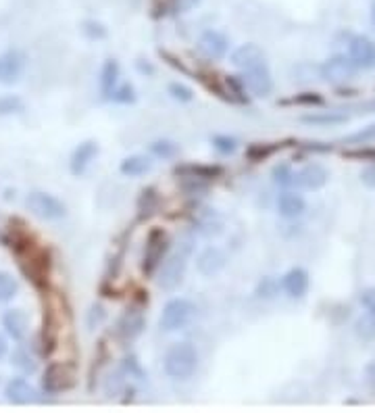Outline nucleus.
<instances>
[{"label":"nucleus","mask_w":375,"mask_h":413,"mask_svg":"<svg viewBox=\"0 0 375 413\" xmlns=\"http://www.w3.org/2000/svg\"><path fill=\"white\" fill-rule=\"evenodd\" d=\"M292 171H294V169L288 165V163L275 165L273 167V171H271L273 184L279 186V188H290V184H292Z\"/></svg>","instance_id":"36"},{"label":"nucleus","mask_w":375,"mask_h":413,"mask_svg":"<svg viewBox=\"0 0 375 413\" xmlns=\"http://www.w3.org/2000/svg\"><path fill=\"white\" fill-rule=\"evenodd\" d=\"M98 153H101V146H98L96 140H83V142H80V144L76 146V151L71 153L69 171H71L76 178H81V175L90 169L92 161L98 157Z\"/></svg>","instance_id":"15"},{"label":"nucleus","mask_w":375,"mask_h":413,"mask_svg":"<svg viewBox=\"0 0 375 413\" xmlns=\"http://www.w3.org/2000/svg\"><path fill=\"white\" fill-rule=\"evenodd\" d=\"M371 24H374V28H375V0L371 2Z\"/></svg>","instance_id":"48"},{"label":"nucleus","mask_w":375,"mask_h":413,"mask_svg":"<svg viewBox=\"0 0 375 413\" xmlns=\"http://www.w3.org/2000/svg\"><path fill=\"white\" fill-rule=\"evenodd\" d=\"M367 157H375V151H369V153H365Z\"/></svg>","instance_id":"49"},{"label":"nucleus","mask_w":375,"mask_h":413,"mask_svg":"<svg viewBox=\"0 0 375 413\" xmlns=\"http://www.w3.org/2000/svg\"><path fill=\"white\" fill-rule=\"evenodd\" d=\"M374 67H375V63H374Z\"/></svg>","instance_id":"50"},{"label":"nucleus","mask_w":375,"mask_h":413,"mask_svg":"<svg viewBox=\"0 0 375 413\" xmlns=\"http://www.w3.org/2000/svg\"><path fill=\"white\" fill-rule=\"evenodd\" d=\"M155 167V161L148 157V155H130L125 157L121 163H119V171L125 175V178H142L146 173H150Z\"/></svg>","instance_id":"23"},{"label":"nucleus","mask_w":375,"mask_h":413,"mask_svg":"<svg viewBox=\"0 0 375 413\" xmlns=\"http://www.w3.org/2000/svg\"><path fill=\"white\" fill-rule=\"evenodd\" d=\"M198 46V53L209 58V61H219L227 55V49H230V40L225 34H221L219 29H205L196 42Z\"/></svg>","instance_id":"12"},{"label":"nucleus","mask_w":375,"mask_h":413,"mask_svg":"<svg viewBox=\"0 0 375 413\" xmlns=\"http://www.w3.org/2000/svg\"><path fill=\"white\" fill-rule=\"evenodd\" d=\"M167 253H169V236L161 228H153L146 236V247H144V255H142V274H157Z\"/></svg>","instance_id":"5"},{"label":"nucleus","mask_w":375,"mask_h":413,"mask_svg":"<svg viewBox=\"0 0 375 413\" xmlns=\"http://www.w3.org/2000/svg\"><path fill=\"white\" fill-rule=\"evenodd\" d=\"M359 113H375V101L361 105V107H359Z\"/></svg>","instance_id":"47"},{"label":"nucleus","mask_w":375,"mask_h":413,"mask_svg":"<svg viewBox=\"0 0 375 413\" xmlns=\"http://www.w3.org/2000/svg\"><path fill=\"white\" fill-rule=\"evenodd\" d=\"M175 175H182V178H198V180H217L223 175V167L219 165H194V163H186V165H178L175 169Z\"/></svg>","instance_id":"26"},{"label":"nucleus","mask_w":375,"mask_h":413,"mask_svg":"<svg viewBox=\"0 0 375 413\" xmlns=\"http://www.w3.org/2000/svg\"><path fill=\"white\" fill-rule=\"evenodd\" d=\"M277 211H279V215L284 220H298L307 211V200H304L302 194L286 188L284 193L277 196Z\"/></svg>","instance_id":"20"},{"label":"nucleus","mask_w":375,"mask_h":413,"mask_svg":"<svg viewBox=\"0 0 375 413\" xmlns=\"http://www.w3.org/2000/svg\"><path fill=\"white\" fill-rule=\"evenodd\" d=\"M146 328V317L140 307H130L117 322V338L121 345H132Z\"/></svg>","instance_id":"11"},{"label":"nucleus","mask_w":375,"mask_h":413,"mask_svg":"<svg viewBox=\"0 0 375 413\" xmlns=\"http://www.w3.org/2000/svg\"><path fill=\"white\" fill-rule=\"evenodd\" d=\"M107 101L115 103V105H134L135 101H138L134 83H130V82L117 83V88L111 92V96H108Z\"/></svg>","instance_id":"29"},{"label":"nucleus","mask_w":375,"mask_h":413,"mask_svg":"<svg viewBox=\"0 0 375 413\" xmlns=\"http://www.w3.org/2000/svg\"><path fill=\"white\" fill-rule=\"evenodd\" d=\"M2 328L9 338L21 342L27 336V315L21 309H6L2 313Z\"/></svg>","instance_id":"21"},{"label":"nucleus","mask_w":375,"mask_h":413,"mask_svg":"<svg viewBox=\"0 0 375 413\" xmlns=\"http://www.w3.org/2000/svg\"><path fill=\"white\" fill-rule=\"evenodd\" d=\"M230 61H232L234 67H238L240 71H244V69H250V67H255V65L267 63V55H265V51H263L259 44L246 42V44H242V46H238V49L232 53Z\"/></svg>","instance_id":"19"},{"label":"nucleus","mask_w":375,"mask_h":413,"mask_svg":"<svg viewBox=\"0 0 375 413\" xmlns=\"http://www.w3.org/2000/svg\"><path fill=\"white\" fill-rule=\"evenodd\" d=\"M349 58L356 69H369L375 63V42L371 38L356 34L349 40Z\"/></svg>","instance_id":"13"},{"label":"nucleus","mask_w":375,"mask_h":413,"mask_svg":"<svg viewBox=\"0 0 375 413\" xmlns=\"http://www.w3.org/2000/svg\"><path fill=\"white\" fill-rule=\"evenodd\" d=\"M2 243L17 257V265L21 274L26 275L27 282H31L34 288L44 290L51 277V257H48V250L40 247L34 240V236L27 232L26 223L21 220L9 221Z\"/></svg>","instance_id":"1"},{"label":"nucleus","mask_w":375,"mask_h":413,"mask_svg":"<svg viewBox=\"0 0 375 413\" xmlns=\"http://www.w3.org/2000/svg\"><path fill=\"white\" fill-rule=\"evenodd\" d=\"M6 353H9V340H6V336L0 332V359L6 357Z\"/></svg>","instance_id":"46"},{"label":"nucleus","mask_w":375,"mask_h":413,"mask_svg":"<svg viewBox=\"0 0 375 413\" xmlns=\"http://www.w3.org/2000/svg\"><path fill=\"white\" fill-rule=\"evenodd\" d=\"M198 313V307L192 303L190 299H171L169 303L163 307L159 326L163 332H180L194 322Z\"/></svg>","instance_id":"4"},{"label":"nucleus","mask_w":375,"mask_h":413,"mask_svg":"<svg viewBox=\"0 0 375 413\" xmlns=\"http://www.w3.org/2000/svg\"><path fill=\"white\" fill-rule=\"evenodd\" d=\"M200 4V0H173V13H190L192 9H196Z\"/></svg>","instance_id":"43"},{"label":"nucleus","mask_w":375,"mask_h":413,"mask_svg":"<svg viewBox=\"0 0 375 413\" xmlns=\"http://www.w3.org/2000/svg\"><path fill=\"white\" fill-rule=\"evenodd\" d=\"M107 320V311L103 305H92L90 311H88V317H86V324H88V330H96L105 324Z\"/></svg>","instance_id":"39"},{"label":"nucleus","mask_w":375,"mask_h":413,"mask_svg":"<svg viewBox=\"0 0 375 413\" xmlns=\"http://www.w3.org/2000/svg\"><path fill=\"white\" fill-rule=\"evenodd\" d=\"M342 142L344 144H352V146H363V144L375 142V121L369 123V126H365V128H361V130H356V132H352L349 136H344Z\"/></svg>","instance_id":"33"},{"label":"nucleus","mask_w":375,"mask_h":413,"mask_svg":"<svg viewBox=\"0 0 375 413\" xmlns=\"http://www.w3.org/2000/svg\"><path fill=\"white\" fill-rule=\"evenodd\" d=\"M192 253H194V238L186 234L169 255H165L163 263L157 270V286L161 290L173 292L182 286Z\"/></svg>","instance_id":"2"},{"label":"nucleus","mask_w":375,"mask_h":413,"mask_svg":"<svg viewBox=\"0 0 375 413\" xmlns=\"http://www.w3.org/2000/svg\"><path fill=\"white\" fill-rule=\"evenodd\" d=\"M361 182H363L367 188H374L375 190V165L365 167V169L361 171Z\"/></svg>","instance_id":"45"},{"label":"nucleus","mask_w":375,"mask_h":413,"mask_svg":"<svg viewBox=\"0 0 375 413\" xmlns=\"http://www.w3.org/2000/svg\"><path fill=\"white\" fill-rule=\"evenodd\" d=\"M273 151H275V146H271V144H252V146L248 148V159H250L252 163L263 161Z\"/></svg>","instance_id":"40"},{"label":"nucleus","mask_w":375,"mask_h":413,"mask_svg":"<svg viewBox=\"0 0 375 413\" xmlns=\"http://www.w3.org/2000/svg\"><path fill=\"white\" fill-rule=\"evenodd\" d=\"M73 384H76V369L69 363L54 361L46 367V372L42 376V390L46 394H61V392L69 390Z\"/></svg>","instance_id":"8"},{"label":"nucleus","mask_w":375,"mask_h":413,"mask_svg":"<svg viewBox=\"0 0 375 413\" xmlns=\"http://www.w3.org/2000/svg\"><path fill=\"white\" fill-rule=\"evenodd\" d=\"M121 372L125 374V378H135V380H144L146 378V372L142 369L140 361L135 355H128L121 363Z\"/></svg>","instance_id":"38"},{"label":"nucleus","mask_w":375,"mask_h":413,"mask_svg":"<svg viewBox=\"0 0 375 413\" xmlns=\"http://www.w3.org/2000/svg\"><path fill=\"white\" fill-rule=\"evenodd\" d=\"M354 73H356V67L346 55L329 56L322 65V78L334 86L349 83L354 78Z\"/></svg>","instance_id":"10"},{"label":"nucleus","mask_w":375,"mask_h":413,"mask_svg":"<svg viewBox=\"0 0 375 413\" xmlns=\"http://www.w3.org/2000/svg\"><path fill=\"white\" fill-rule=\"evenodd\" d=\"M211 144H213V148L217 153H221V155H232V153L238 151L240 140L236 136H227V134H217V136L211 138Z\"/></svg>","instance_id":"34"},{"label":"nucleus","mask_w":375,"mask_h":413,"mask_svg":"<svg viewBox=\"0 0 375 413\" xmlns=\"http://www.w3.org/2000/svg\"><path fill=\"white\" fill-rule=\"evenodd\" d=\"M26 111V103L21 96L17 94H6L0 96V117H9V115H19Z\"/></svg>","instance_id":"32"},{"label":"nucleus","mask_w":375,"mask_h":413,"mask_svg":"<svg viewBox=\"0 0 375 413\" xmlns=\"http://www.w3.org/2000/svg\"><path fill=\"white\" fill-rule=\"evenodd\" d=\"M27 58L21 51H6L0 55V83L4 86H13L19 82V78L24 76Z\"/></svg>","instance_id":"14"},{"label":"nucleus","mask_w":375,"mask_h":413,"mask_svg":"<svg viewBox=\"0 0 375 413\" xmlns=\"http://www.w3.org/2000/svg\"><path fill=\"white\" fill-rule=\"evenodd\" d=\"M121 78V65L117 58H107L101 67V76H98V88H101V94L103 98H108L111 92L117 88Z\"/></svg>","instance_id":"22"},{"label":"nucleus","mask_w":375,"mask_h":413,"mask_svg":"<svg viewBox=\"0 0 375 413\" xmlns=\"http://www.w3.org/2000/svg\"><path fill=\"white\" fill-rule=\"evenodd\" d=\"M4 397L13 405H31L40 401V394L26 378H11L4 386Z\"/></svg>","instance_id":"16"},{"label":"nucleus","mask_w":375,"mask_h":413,"mask_svg":"<svg viewBox=\"0 0 375 413\" xmlns=\"http://www.w3.org/2000/svg\"><path fill=\"white\" fill-rule=\"evenodd\" d=\"M27 209L44 221H56L63 220L67 215V205L63 200H58L54 194L42 193V190H34L27 194L26 198Z\"/></svg>","instance_id":"6"},{"label":"nucleus","mask_w":375,"mask_h":413,"mask_svg":"<svg viewBox=\"0 0 375 413\" xmlns=\"http://www.w3.org/2000/svg\"><path fill=\"white\" fill-rule=\"evenodd\" d=\"M167 92H169L171 98L178 101V103H192V101H194V90L182 82H171L169 88H167Z\"/></svg>","instance_id":"37"},{"label":"nucleus","mask_w":375,"mask_h":413,"mask_svg":"<svg viewBox=\"0 0 375 413\" xmlns=\"http://www.w3.org/2000/svg\"><path fill=\"white\" fill-rule=\"evenodd\" d=\"M135 69H138L142 76H146V78H153V76L157 73L155 65H153L148 58H138V61H135Z\"/></svg>","instance_id":"44"},{"label":"nucleus","mask_w":375,"mask_h":413,"mask_svg":"<svg viewBox=\"0 0 375 413\" xmlns=\"http://www.w3.org/2000/svg\"><path fill=\"white\" fill-rule=\"evenodd\" d=\"M277 292V284L273 277H263V282L257 286V297L259 299H273Z\"/></svg>","instance_id":"41"},{"label":"nucleus","mask_w":375,"mask_h":413,"mask_svg":"<svg viewBox=\"0 0 375 413\" xmlns=\"http://www.w3.org/2000/svg\"><path fill=\"white\" fill-rule=\"evenodd\" d=\"M11 363L21 372V374H36V369H38V361L29 355V351L27 349H17V351H13V355H11Z\"/></svg>","instance_id":"30"},{"label":"nucleus","mask_w":375,"mask_h":413,"mask_svg":"<svg viewBox=\"0 0 375 413\" xmlns=\"http://www.w3.org/2000/svg\"><path fill=\"white\" fill-rule=\"evenodd\" d=\"M148 151H150L153 157L167 161V159H175L180 155V144L169 140V138H159V140H153L148 144Z\"/></svg>","instance_id":"27"},{"label":"nucleus","mask_w":375,"mask_h":413,"mask_svg":"<svg viewBox=\"0 0 375 413\" xmlns=\"http://www.w3.org/2000/svg\"><path fill=\"white\" fill-rule=\"evenodd\" d=\"M361 305L365 307V311H375V286L371 288H365L359 297Z\"/></svg>","instance_id":"42"},{"label":"nucleus","mask_w":375,"mask_h":413,"mask_svg":"<svg viewBox=\"0 0 375 413\" xmlns=\"http://www.w3.org/2000/svg\"><path fill=\"white\" fill-rule=\"evenodd\" d=\"M300 121L307 126H319V128H329V126H342L349 121L346 113L340 111H323V113H304L300 115Z\"/></svg>","instance_id":"25"},{"label":"nucleus","mask_w":375,"mask_h":413,"mask_svg":"<svg viewBox=\"0 0 375 413\" xmlns=\"http://www.w3.org/2000/svg\"><path fill=\"white\" fill-rule=\"evenodd\" d=\"M238 80L244 86V90L255 98H267L269 94L273 92V76H271V69H269L267 63L244 69L238 76Z\"/></svg>","instance_id":"7"},{"label":"nucleus","mask_w":375,"mask_h":413,"mask_svg":"<svg viewBox=\"0 0 375 413\" xmlns=\"http://www.w3.org/2000/svg\"><path fill=\"white\" fill-rule=\"evenodd\" d=\"M309 284H311L309 272L302 270V267L288 270L286 274L282 275V282H279L282 290H284L286 297H290V299H302V297L309 292Z\"/></svg>","instance_id":"18"},{"label":"nucleus","mask_w":375,"mask_h":413,"mask_svg":"<svg viewBox=\"0 0 375 413\" xmlns=\"http://www.w3.org/2000/svg\"><path fill=\"white\" fill-rule=\"evenodd\" d=\"M163 367L171 380H188L198 367V351L190 342H175L167 349Z\"/></svg>","instance_id":"3"},{"label":"nucleus","mask_w":375,"mask_h":413,"mask_svg":"<svg viewBox=\"0 0 375 413\" xmlns=\"http://www.w3.org/2000/svg\"><path fill=\"white\" fill-rule=\"evenodd\" d=\"M329 180V171L319 163H309L292 171V190H322Z\"/></svg>","instance_id":"9"},{"label":"nucleus","mask_w":375,"mask_h":413,"mask_svg":"<svg viewBox=\"0 0 375 413\" xmlns=\"http://www.w3.org/2000/svg\"><path fill=\"white\" fill-rule=\"evenodd\" d=\"M227 265V255L219 247H207L196 257V270L205 277H213Z\"/></svg>","instance_id":"17"},{"label":"nucleus","mask_w":375,"mask_h":413,"mask_svg":"<svg viewBox=\"0 0 375 413\" xmlns=\"http://www.w3.org/2000/svg\"><path fill=\"white\" fill-rule=\"evenodd\" d=\"M19 284L9 272H0V303H9L17 297Z\"/></svg>","instance_id":"31"},{"label":"nucleus","mask_w":375,"mask_h":413,"mask_svg":"<svg viewBox=\"0 0 375 413\" xmlns=\"http://www.w3.org/2000/svg\"><path fill=\"white\" fill-rule=\"evenodd\" d=\"M159 200H161V198H159L157 188H153V186L142 188V190H140V196H138V203H135L138 220L140 221L150 220V218L157 213V209H159Z\"/></svg>","instance_id":"24"},{"label":"nucleus","mask_w":375,"mask_h":413,"mask_svg":"<svg viewBox=\"0 0 375 413\" xmlns=\"http://www.w3.org/2000/svg\"><path fill=\"white\" fill-rule=\"evenodd\" d=\"M354 334L359 340H374L375 338V311H365L354 322Z\"/></svg>","instance_id":"28"},{"label":"nucleus","mask_w":375,"mask_h":413,"mask_svg":"<svg viewBox=\"0 0 375 413\" xmlns=\"http://www.w3.org/2000/svg\"><path fill=\"white\" fill-rule=\"evenodd\" d=\"M81 34H83L88 40H92V42L105 40L108 36L105 24H101V21H96V19H86V21L81 24Z\"/></svg>","instance_id":"35"}]
</instances>
